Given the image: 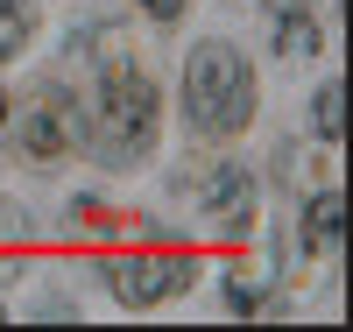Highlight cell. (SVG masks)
Returning a JSON list of instances; mask_svg holds the SVG:
<instances>
[{
	"label": "cell",
	"instance_id": "obj_4",
	"mask_svg": "<svg viewBox=\"0 0 353 332\" xmlns=\"http://www.w3.org/2000/svg\"><path fill=\"white\" fill-rule=\"evenodd\" d=\"M71 141H78V106H71L64 92H43L36 106L21 113V148H28L36 163H57Z\"/></svg>",
	"mask_w": 353,
	"mask_h": 332
},
{
	"label": "cell",
	"instance_id": "obj_9",
	"mask_svg": "<svg viewBox=\"0 0 353 332\" xmlns=\"http://www.w3.org/2000/svg\"><path fill=\"white\" fill-rule=\"evenodd\" d=\"M311 120H318V135H325V141H339V85H325V92H318Z\"/></svg>",
	"mask_w": 353,
	"mask_h": 332
},
{
	"label": "cell",
	"instance_id": "obj_2",
	"mask_svg": "<svg viewBox=\"0 0 353 332\" xmlns=\"http://www.w3.org/2000/svg\"><path fill=\"white\" fill-rule=\"evenodd\" d=\"M99 128H106L113 156H134V148L149 141V128H156V85L134 64H113L99 78Z\"/></svg>",
	"mask_w": 353,
	"mask_h": 332
},
{
	"label": "cell",
	"instance_id": "obj_1",
	"mask_svg": "<svg viewBox=\"0 0 353 332\" xmlns=\"http://www.w3.org/2000/svg\"><path fill=\"white\" fill-rule=\"evenodd\" d=\"M184 113L205 135H241L254 113V71L233 43H198L184 71Z\"/></svg>",
	"mask_w": 353,
	"mask_h": 332
},
{
	"label": "cell",
	"instance_id": "obj_11",
	"mask_svg": "<svg viewBox=\"0 0 353 332\" xmlns=\"http://www.w3.org/2000/svg\"><path fill=\"white\" fill-rule=\"evenodd\" d=\"M0 120H8V92H0Z\"/></svg>",
	"mask_w": 353,
	"mask_h": 332
},
{
	"label": "cell",
	"instance_id": "obj_8",
	"mask_svg": "<svg viewBox=\"0 0 353 332\" xmlns=\"http://www.w3.org/2000/svg\"><path fill=\"white\" fill-rule=\"evenodd\" d=\"M276 50H283V57H311V50H318V28H311L304 14H283V21H276Z\"/></svg>",
	"mask_w": 353,
	"mask_h": 332
},
{
	"label": "cell",
	"instance_id": "obj_6",
	"mask_svg": "<svg viewBox=\"0 0 353 332\" xmlns=\"http://www.w3.org/2000/svg\"><path fill=\"white\" fill-rule=\"evenodd\" d=\"M304 248H339V191H318L311 205H304Z\"/></svg>",
	"mask_w": 353,
	"mask_h": 332
},
{
	"label": "cell",
	"instance_id": "obj_7",
	"mask_svg": "<svg viewBox=\"0 0 353 332\" xmlns=\"http://www.w3.org/2000/svg\"><path fill=\"white\" fill-rule=\"evenodd\" d=\"M28 28H36L28 0H0V57H14V50L28 43Z\"/></svg>",
	"mask_w": 353,
	"mask_h": 332
},
{
	"label": "cell",
	"instance_id": "obj_5",
	"mask_svg": "<svg viewBox=\"0 0 353 332\" xmlns=\"http://www.w3.org/2000/svg\"><path fill=\"white\" fill-rule=\"evenodd\" d=\"M205 205H212V219L226 233H248L254 219V184H248V170H219L212 184H205Z\"/></svg>",
	"mask_w": 353,
	"mask_h": 332
},
{
	"label": "cell",
	"instance_id": "obj_3",
	"mask_svg": "<svg viewBox=\"0 0 353 332\" xmlns=\"http://www.w3.org/2000/svg\"><path fill=\"white\" fill-rule=\"evenodd\" d=\"M106 283L121 290V304H163L191 283V262L184 255H128V262H106Z\"/></svg>",
	"mask_w": 353,
	"mask_h": 332
},
{
	"label": "cell",
	"instance_id": "obj_10",
	"mask_svg": "<svg viewBox=\"0 0 353 332\" xmlns=\"http://www.w3.org/2000/svg\"><path fill=\"white\" fill-rule=\"evenodd\" d=\"M141 8H149L156 21H176V14H184V0H141Z\"/></svg>",
	"mask_w": 353,
	"mask_h": 332
}]
</instances>
